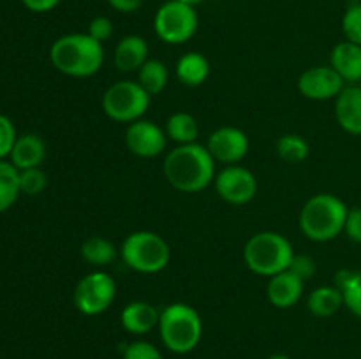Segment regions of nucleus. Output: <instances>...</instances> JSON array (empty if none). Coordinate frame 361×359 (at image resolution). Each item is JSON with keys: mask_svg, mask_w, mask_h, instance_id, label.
Here are the masks:
<instances>
[{"mask_svg": "<svg viewBox=\"0 0 361 359\" xmlns=\"http://www.w3.org/2000/svg\"><path fill=\"white\" fill-rule=\"evenodd\" d=\"M154 28L166 44H183L192 39L197 30L196 7L180 0H168L155 13Z\"/></svg>", "mask_w": 361, "mask_h": 359, "instance_id": "8", "label": "nucleus"}, {"mask_svg": "<svg viewBox=\"0 0 361 359\" xmlns=\"http://www.w3.org/2000/svg\"><path fill=\"white\" fill-rule=\"evenodd\" d=\"M268 359H291V358H289V355H286V354H271Z\"/></svg>", "mask_w": 361, "mask_h": 359, "instance_id": "38", "label": "nucleus"}, {"mask_svg": "<svg viewBox=\"0 0 361 359\" xmlns=\"http://www.w3.org/2000/svg\"><path fill=\"white\" fill-rule=\"evenodd\" d=\"M108 4L118 13H134L143 6V0H108Z\"/></svg>", "mask_w": 361, "mask_h": 359, "instance_id": "36", "label": "nucleus"}, {"mask_svg": "<svg viewBox=\"0 0 361 359\" xmlns=\"http://www.w3.org/2000/svg\"><path fill=\"white\" fill-rule=\"evenodd\" d=\"M360 84H361V83H360Z\"/></svg>", "mask_w": 361, "mask_h": 359, "instance_id": "39", "label": "nucleus"}, {"mask_svg": "<svg viewBox=\"0 0 361 359\" xmlns=\"http://www.w3.org/2000/svg\"><path fill=\"white\" fill-rule=\"evenodd\" d=\"M161 312L147 301H133L120 313V324L130 334H147L159 326Z\"/></svg>", "mask_w": 361, "mask_h": 359, "instance_id": "17", "label": "nucleus"}, {"mask_svg": "<svg viewBox=\"0 0 361 359\" xmlns=\"http://www.w3.org/2000/svg\"><path fill=\"white\" fill-rule=\"evenodd\" d=\"M166 134L169 139H173L178 144H190L197 143L200 136V127H197L196 118L189 113H173L166 122Z\"/></svg>", "mask_w": 361, "mask_h": 359, "instance_id": "23", "label": "nucleus"}, {"mask_svg": "<svg viewBox=\"0 0 361 359\" xmlns=\"http://www.w3.org/2000/svg\"><path fill=\"white\" fill-rule=\"evenodd\" d=\"M330 65L338 73L345 84L361 83V46L342 41L331 49Z\"/></svg>", "mask_w": 361, "mask_h": 359, "instance_id": "16", "label": "nucleus"}, {"mask_svg": "<svg viewBox=\"0 0 361 359\" xmlns=\"http://www.w3.org/2000/svg\"><path fill=\"white\" fill-rule=\"evenodd\" d=\"M164 176L180 192H201L215 180V160L203 144H178L166 155Z\"/></svg>", "mask_w": 361, "mask_h": 359, "instance_id": "1", "label": "nucleus"}, {"mask_svg": "<svg viewBox=\"0 0 361 359\" xmlns=\"http://www.w3.org/2000/svg\"><path fill=\"white\" fill-rule=\"evenodd\" d=\"M335 287L344 294V305L361 319V271L341 270L335 275Z\"/></svg>", "mask_w": 361, "mask_h": 359, "instance_id": "24", "label": "nucleus"}, {"mask_svg": "<svg viewBox=\"0 0 361 359\" xmlns=\"http://www.w3.org/2000/svg\"><path fill=\"white\" fill-rule=\"evenodd\" d=\"M208 76H210V62L201 53H185L176 62V77L185 87H200L208 80Z\"/></svg>", "mask_w": 361, "mask_h": 359, "instance_id": "20", "label": "nucleus"}, {"mask_svg": "<svg viewBox=\"0 0 361 359\" xmlns=\"http://www.w3.org/2000/svg\"><path fill=\"white\" fill-rule=\"evenodd\" d=\"M18 139L14 123L6 115H0V160H6Z\"/></svg>", "mask_w": 361, "mask_h": 359, "instance_id": "30", "label": "nucleus"}, {"mask_svg": "<svg viewBox=\"0 0 361 359\" xmlns=\"http://www.w3.org/2000/svg\"><path fill=\"white\" fill-rule=\"evenodd\" d=\"M168 134L154 122L137 120L129 123L126 130V146L133 155L140 158L159 157L166 150Z\"/></svg>", "mask_w": 361, "mask_h": 359, "instance_id": "13", "label": "nucleus"}, {"mask_svg": "<svg viewBox=\"0 0 361 359\" xmlns=\"http://www.w3.org/2000/svg\"><path fill=\"white\" fill-rule=\"evenodd\" d=\"M342 305H344V294L335 285H323V287L314 289L307 301L310 313L321 319L335 315L342 308Z\"/></svg>", "mask_w": 361, "mask_h": 359, "instance_id": "21", "label": "nucleus"}, {"mask_svg": "<svg viewBox=\"0 0 361 359\" xmlns=\"http://www.w3.org/2000/svg\"><path fill=\"white\" fill-rule=\"evenodd\" d=\"M116 282L106 271L97 270L85 275L74 289V306L80 313L88 317L101 315L115 301Z\"/></svg>", "mask_w": 361, "mask_h": 359, "instance_id": "9", "label": "nucleus"}, {"mask_svg": "<svg viewBox=\"0 0 361 359\" xmlns=\"http://www.w3.org/2000/svg\"><path fill=\"white\" fill-rule=\"evenodd\" d=\"M335 116L342 129L361 136V84H348L335 99Z\"/></svg>", "mask_w": 361, "mask_h": 359, "instance_id": "14", "label": "nucleus"}, {"mask_svg": "<svg viewBox=\"0 0 361 359\" xmlns=\"http://www.w3.org/2000/svg\"><path fill=\"white\" fill-rule=\"evenodd\" d=\"M288 270L298 278H302L303 282H307L316 275V260L307 253H295Z\"/></svg>", "mask_w": 361, "mask_h": 359, "instance_id": "32", "label": "nucleus"}, {"mask_svg": "<svg viewBox=\"0 0 361 359\" xmlns=\"http://www.w3.org/2000/svg\"><path fill=\"white\" fill-rule=\"evenodd\" d=\"M348 84L331 65H316L303 70L298 77V90L310 101L337 99Z\"/></svg>", "mask_w": 361, "mask_h": 359, "instance_id": "12", "label": "nucleus"}, {"mask_svg": "<svg viewBox=\"0 0 361 359\" xmlns=\"http://www.w3.org/2000/svg\"><path fill=\"white\" fill-rule=\"evenodd\" d=\"M295 250L281 232L263 231L254 234L243 246V260L252 273L271 278L289 267Z\"/></svg>", "mask_w": 361, "mask_h": 359, "instance_id": "5", "label": "nucleus"}, {"mask_svg": "<svg viewBox=\"0 0 361 359\" xmlns=\"http://www.w3.org/2000/svg\"><path fill=\"white\" fill-rule=\"evenodd\" d=\"M348 204L334 194H316L300 211V229L316 243H326L344 232Z\"/></svg>", "mask_w": 361, "mask_h": 359, "instance_id": "3", "label": "nucleus"}, {"mask_svg": "<svg viewBox=\"0 0 361 359\" xmlns=\"http://www.w3.org/2000/svg\"><path fill=\"white\" fill-rule=\"evenodd\" d=\"M344 232L355 243H361V208H349Z\"/></svg>", "mask_w": 361, "mask_h": 359, "instance_id": "34", "label": "nucleus"}, {"mask_svg": "<svg viewBox=\"0 0 361 359\" xmlns=\"http://www.w3.org/2000/svg\"><path fill=\"white\" fill-rule=\"evenodd\" d=\"M150 99L137 81H116L102 94V109L115 122L133 123L143 118Z\"/></svg>", "mask_w": 361, "mask_h": 359, "instance_id": "7", "label": "nucleus"}, {"mask_svg": "<svg viewBox=\"0 0 361 359\" xmlns=\"http://www.w3.org/2000/svg\"><path fill=\"white\" fill-rule=\"evenodd\" d=\"M157 327L162 344L175 354L192 352L203 336L201 315L187 303H171L162 308Z\"/></svg>", "mask_w": 361, "mask_h": 359, "instance_id": "4", "label": "nucleus"}, {"mask_svg": "<svg viewBox=\"0 0 361 359\" xmlns=\"http://www.w3.org/2000/svg\"><path fill=\"white\" fill-rule=\"evenodd\" d=\"M49 60L59 73L71 77H90L104 63L102 42L88 34H67L49 48Z\"/></svg>", "mask_w": 361, "mask_h": 359, "instance_id": "2", "label": "nucleus"}, {"mask_svg": "<svg viewBox=\"0 0 361 359\" xmlns=\"http://www.w3.org/2000/svg\"><path fill=\"white\" fill-rule=\"evenodd\" d=\"M90 37H94L95 41L106 42L113 35V21L106 16H97L90 21L88 25V32Z\"/></svg>", "mask_w": 361, "mask_h": 359, "instance_id": "33", "label": "nucleus"}, {"mask_svg": "<svg viewBox=\"0 0 361 359\" xmlns=\"http://www.w3.org/2000/svg\"><path fill=\"white\" fill-rule=\"evenodd\" d=\"M48 187V176L41 168H30L20 171V190L27 196H39Z\"/></svg>", "mask_w": 361, "mask_h": 359, "instance_id": "29", "label": "nucleus"}, {"mask_svg": "<svg viewBox=\"0 0 361 359\" xmlns=\"http://www.w3.org/2000/svg\"><path fill=\"white\" fill-rule=\"evenodd\" d=\"M219 197L229 204H247L256 197L257 180L243 165H226L214 180Z\"/></svg>", "mask_w": 361, "mask_h": 359, "instance_id": "10", "label": "nucleus"}, {"mask_svg": "<svg viewBox=\"0 0 361 359\" xmlns=\"http://www.w3.org/2000/svg\"><path fill=\"white\" fill-rule=\"evenodd\" d=\"M20 194V171L9 160H0V213L9 210Z\"/></svg>", "mask_w": 361, "mask_h": 359, "instance_id": "26", "label": "nucleus"}, {"mask_svg": "<svg viewBox=\"0 0 361 359\" xmlns=\"http://www.w3.org/2000/svg\"><path fill=\"white\" fill-rule=\"evenodd\" d=\"M21 2L32 13H48L59 6L60 0H21Z\"/></svg>", "mask_w": 361, "mask_h": 359, "instance_id": "35", "label": "nucleus"}, {"mask_svg": "<svg viewBox=\"0 0 361 359\" xmlns=\"http://www.w3.org/2000/svg\"><path fill=\"white\" fill-rule=\"evenodd\" d=\"M342 32L345 41L361 46V2L349 4L342 16Z\"/></svg>", "mask_w": 361, "mask_h": 359, "instance_id": "28", "label": "nucleus"}, {"mask_svg": "<svg viewBox=\"0 0 361 359\" xmlns=\"http://www.w3.org/2000/svg\"><path fill=\"white\" fill-rule=\"evenodd\" d=\"M207 148L215 162L235 165L247 157L250 150V141L242 129L226 125L210 134Z\"/></svg>", "mask_w": 361, "mask_h": 359, "instance_id": "11", "label": "nucleus"}, {"mask_svg": "<svg viewBox=\"0 0 361 359\" xmlns=\"http://www.w3.org/2000/svg\"><path fill=\"white\" fill-rule=\"evenodd\" d=\"M120 256L130 270L143 275H154L168 267L171 250L168 241L157 232L136 231L123 239Z\"/></svg>", "mask_w": 361, "mask_h": 359, "instance_id": "6", "label": "nucleus"}, {"mask_svg": "<svg viewBox=\"0 0 361 359\" xmlns=\"http://www.w3.org/2000/svg\"><path fill=\"white\" fill-rule=\"evenodd\" d=\"M168 67H166V63L162 62V60L148 58L147 62L143 63V67L137 70V83L141 84V88H143L150 97L164 92V88L168 87Z\"/></svg>", "mask_w": 361, "mask_h": 359, "instance_id": "22", "label": "nucleus"}, {"mask_svg": "<svg viewBox=\"0 0 361 359\" xmlns=\"http://www.w3.org/2000/svg\"><path fill=\"white\" fill-rule=\"evenodd\" d=\"M180 2L187 4V6H192V7H196V6H200L201 2H204V0H180Z\"/></svg>", "mask_w": 361, "mask_h": 359, "instance_id": "37", "label": "nucleus"}, {"mask_svg": "<svg viewBox=\"0 0 361 359\" xmlns=\"http://www.w3.org/2000/svg\"><path fill=\"white\" fill-rule=\"evenodd\" d=\"M46 157V144L37 134H23L18 136L16 143H14L13 151L9 155V162L18 169L39 168Z\"/></svg>", "mask_w": 361, "mask_h": 359, "instance_id": "19", "label": "nucleus"}, {"mask_svg": "<svg viewBox=\"0 0 361 359\" xmlns=\"http://www.w3.org/2000/svg\"><path fill=\"white\" fill-rule=\"evenodd\" d=\"M123 359H164L161 351L150 341H133L123 351Z\"/></svg>", "mask_w": 361, "mask_h": 359, "instance_id": "31", "label": "nucleus"}, {"mask_svg": "<svg viewBox=\"0 0 361 359\" xmlns=\"http://www.w3.org/2000/svg\"><path fill=\"white\" fill-rule=\"evenodd\" d=\"M81 257L94 267H104L116 259V248L109 239L92 236L81 245Z\"/></svg>", "mask_w": 361, "mask_h": 359, "instance_id": "25", "label": "nucleus"}, {"mask_svg": "<svg viewBox=\"0 0 361 359\" xmlns=\"http://www.w3.org/2000/svg\"><path fill=\"white\" fill-rule=\"evenodd\" d=\"M115 65L122 73L140 70L148 60V42L141 35H126L115 48Z\"/></svg>", "mask_w": 361, "mask_h": 359, "instance_id": "18", "label": "nucleus"}, {"mask_svg": "<svg viewBox=\"0 0 361 359\" xmlns=\"http://www.w3.org/2000/svg\"><path fill=\"white\" fill-rule=\"evenodd\" d=\"M277 153L288 164H300L309 157V143L298 134H284L277 139Z\"/></svg>", "mask_w": 361, "mask_h": 359, "instance_id": "27", "label": "nucleus"}, {"mask_svg": "<svg viewBox=\"0 0 361 359\" xmlns=\"http://www.w3.org/2000/svg\"><path fill=\"white\" fill-rule=\"evenodd\" d=\"M303 287H305V282L296 277V275H293L289 270H286L268 280L267 296L271 305L286 310L291 308L300 301L303 294Z\"/></svg>", "mask_w": 361, "mask_h": 359, "instance_id": "15", "label": "nucleus"}]
</instances>
